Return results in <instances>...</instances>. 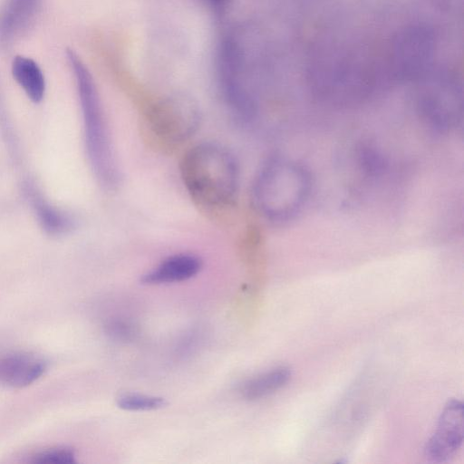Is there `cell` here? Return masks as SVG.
I'll list each match as a JSON object with an SVG mask.
<instances>
[{"mask_svg": "<svg viewBox=\"0 0 464 464\" xmlns=\"http://www.w3.org/2000/svg\"><path fill=\"white\" fill-rule=\"evenodd\" d=\"M311 175L301 163L275 155L262 165L255 179L252 199L258 213L274 223L293 219L307 201Z\"/></svg>", "mask_w": 464, "mask_h": 464, "instance_id": "7a4b0ae2", "label": "cell"}, {"mask_svg": "<svg viewBox=\"0 0 464 464\" xmlns=\"http://www.w3.org/2000/svg\"><path fill=\"white\" fill-rule=\"evenodd\" d=\"M418 98L419 111L436 131L455 128L462 117V99L455 79L447 74L426 75Z\"/></svg>", "mask_w": 464, "mask_h": 464, "instance_id": "8992f818", "label": "cell"}, {"mask_svg": "<svg viewBox=\"0 0 464 464\" xmlns=\"http://www.w3.org/2000/svg\"><path fill=\"white\" fill-rule=\"evenodd\" d=\"M308 73L314 95L320 101L341 106L367 98L378 80L377 72L363 57L333 47L322 50Z\"/></svg>", "mask_w": 464, "mask_h": 464, "instance_id": "3957f363", "label": "cell"}, {"mask_svg": "<svg viewBox=\"0 0 464 464\" xmlns=\"http://www.w3.org/2000/svg\"><path fill=\"white\" fill-rule=\"evenodd\" d=\"M117 404L128 411H151L164 407L167 402L161 397L127 393L118 398Z\"/></svg>", "mask_w": 464, "mask_h": 464, "instance_id": "9a60e30c", "label": "cell"}, {"mask_svg": "<svg viewBox=\"0 0 464 464\" xmlns=\"http://www.w3.org/2000/svg\"><path fill=\"white\" fill-rule=\"evenodd\" d=\"M291 377L290 369L285 366L271 369L242 386V396L246 400H257L267 396L285 386Z\"/></svg>", "mask_w": 464, "mask_h": 464, "instance_id": "5bb4252c", "label": "cell"}, {"mask_svg": "<svg viewBox=\"0 0 464 464\" xmlns=\"http://www.w3.org/2000/svg\"><path fill=\"white\" fill-rule=\"evenodd\" d=\"M435 50L431 29L412 25L401 30L391 44L389 77L398 82L422 80L430 72Z\"/></svg>", "mask_w": 464, "mask_h": 464, "instance_id": "5b68a950", "label": "cell"}, {"mask_svg": "<svg viewBox=\"0 0 464 464\" xmlns=\"http://www.w3.org/2000/svg\"><path fill=\"white\" fill-rule=\"evenodd\" d=\"M22 190L40 227L45 233L51 236H63L76 227L73 216L50 203L34 179H24Z\"/></svg>", "mask_w": 464, "mask_h": 464, "instance_id": "9c48e42d", "label": "cell"}, {"mask_svg": "<svg viewBox=\"0 0 464 464\" xmlns=\"http://www.w3.org/2000/svg\"><path fill=\"white\" fill-rule=\"evenodd\" d=\"M0 132L4 141L8 148L10 154L12 157L18 158L19 149H18V141L14 132V128L8 118V113L5 108V102L4 99V95L2 92L1 83H0Z\"/></svg>", "mask_w": 464, "mask_h": 464, "instance_id": "2e32d148", "label": "cell"}, {"mask_svg": "<svg viewBox=\"0 0 464 464\" xmlns=\"http://www.w3.org/2000/svg\"><path fill=\"white\" fill-rule=\"evenodd\" d=\"M107 332L110 335L118 339H129L133 335L131 325L121 321L110 323L107 325Z\"/></svg>", "mask_w": 464, "mask_h": 464, "instance_id": "ac0fdd59", "label": "cell"}, {"mask_svg": "<svg viewBox=\"0 0 464 464\" xmlns=\"http://www.w3.org/2000/svg\"><path fill=\"white\" fill-rule=\"evenodd\" d=\"M463 404L450 401L439 418L436 430L426 442L424 453L432 462H445L460 449L464 434Z\"/></svg>", "mask_w": 464, "mask_h": 464, "instance_id": "ba28073f", "label": "cell"}, {"mask_svg": "<svg viewBox=\"0 0 464 464\" xmlns=\"http://www.w3.org/2000/svg\"><path fill=\"white\" fill-rule=\"evenodd\" d=\"M44 0H5L0 6V45L8 47L34 24Z\"/></svg>", "mask_w": 464, "mask_h": 464, "instance_id": "30bf717a", "label": "cell"}, {"mask_svg": "<svg viewBox=\"0 0 464 464\" xmlns=\"http://www.w3.org/2000/svg\"><path fill=\"white\" fill-rule=\"evenodd\" d=\"M180 177L191 198L202 207L226 208L237 199L240 171L235 155L217 142H203L183 156Z\"/></svg>", "mask_w": 464, "mask_h": 464, "instance_id": "6da1fadb", "label": "cell"}, {"mask_svg": "<svg viewBox=\"0 0 464 464\" xmlns=\"http://www.w3.org/2000/svg\"><path fill=\"white\" fill-rule=\"evenodd\" d=\"M150 132L160 141L178 144L189 139L198 130L201 115L197 103L184 96L160 100L145 116Z\"/></svg>", "mask_w": 464, "mask_h": 464, "instance_id": "52a82bcc", "label": "cell"}, {"mask_svg": "<svg viewBox=\"0 0 464 464\" xmlns=\"http://www.w3.org/2000/svg\"><path fill=\"white\" fill-rule=\"evenodd\" d=\"M11 72L26 96L34 103L43 101L46 83L44 72L32 58L17 55L11 64Z\"/></svg>", "mask_w": 464, "mask_h": 464, "instance_id": "4fadbf2b", "label": "cell"}, {"mask_svg": "<svg viewBox=\"0 0 464 464\" xmlns=\"http://www.w3.org/2000/svg\"><path fill=\"white\" fill-rule=\"evenodd\" d=\"M66 59L75 79L91 168L101 185L112 189L119 184L120 170L95 82L74 51L67 50Z\"/></svg>", "mask_w": 464, "mask_h": 464, "instance_id": "277c9868", "label": "cell"}, {"mask_svg": "<svg viewBox=\"0 0 464 464\" xmlns=\"http://www.w3.org/2000/svg\"><path fill=\"white\" fill-rule=\"evenodd\" d=\"M75 461L74 450L67 447L45 450L33 459V462L37 464H72Z\"/></svg>", "mask_w": 464, "mask_h": 464, "instance_id": "e0dca14e", "label": "cell"}, {"mask_svg": "<svg viewBox=\"0 0 464 464\" xmlns=\"http://www.w3.org/2000/svg\"><path fill=\"white\" fill-rule=\"evenodd\" d=\"M46 370L45 361L30 353H14L0 357V383L26 387L38 380Z\"/></svg>", "mask_w": 464, "mask_h": 464, "instance_id": "8fae6325", "label": "cell"}, {"mask_svg": "<svg viewBox=\"0 0 464 464\" xmlns=\"http://www.w3.org/2000/svg\"><path fill=\"white\" fill-rule=\"evenodd\" d=\"M202 267L199 257L191 254H179L163 260L158 266L145 274L141 282L148 285L173 283L189 279Z\"/></svg>", "mask_w": 464, "mask_h": 464, "instance_id": "7c38bea8", "label": "cell"}]
</instances>
